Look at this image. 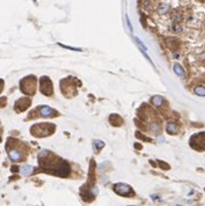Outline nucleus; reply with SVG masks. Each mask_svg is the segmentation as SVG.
Masks as SVG:
<instances>
[{"label":"nucleus","instance_id":"f03ea898","mask_svg":"<svg viewBox=\"0 0 205 206\" xmlns=\"http://www.w3.org/2000/svg\"><path fill=\"white\" fill-rule=\"evenodd\" d=\"M56 130V126L54 124L50 123H40V124H35L30 127V133L34 136V137H48V136H51Z\"/></svg>","mask_w":205,"mask_h":206},{"label":"nucleus","instance_id":"f8f14e48","mask_svg":"<svg viewBox=\"0 0 205 206\" xmlns=\"http://www.w3.org/2000/svg\"><path fill=\"white\" fill-rule=\"evenodd\" d=\"M152 103L155 106V107H161L164 103V97L161 96H153L152 97Z\"/></svg>","mask_w":205,"mask_h":206},{"label":"nucleus","instance_id":"9d476101","mask_svg":"<svg viewBox=\"0 0 205 206\" xmlns=\"http://www.w3.org/2000/svg\"><path fill=\"white\" fill-rule=\"evenodd\" d=\"M20 171H21V174H22L23 176H29V175H31V174L34 173V167H33V166H29V165L22 166L21 169H20Z\"/></svg>","mask_w":205,"mask_h":206},{"label":"nucleus","instance_id":"7ed1b4c3","mask_svg":"<svg viewBox=\"0 0 205 206\" xmlns=\"http://www.w3.org/2000/svg\"><path fill=\"white\" fill-rule=\"evenodd\" d=\"M20 89L26 95H34L36 92V78L34 75H28L20 81Z\"/></svg>","mask_w":205,"mask_h":206},{"label":"nucleus","instance_id":"39448f33","mask_svg":"<svg viewBox=\"0 0 205 206\" xmlns=\"http://www.w3.org/2000/svg\"><path fill=\"white\" fill-rule=\"evenodd\" d=\"M114 190H115V192L118 193L120 196H124V197H131V196L135 194L133 189H132L130 185L124 184V183H118V184H116V185L114 186Z\"/></svg>","mask_w":205,"mask_h":206},{"label":"nucleus","instance_id":"4468645a","mask_svg":"<svg viewBox=\"0 0 205 206\" xmlns=\"http://www.w3.org/2000/svg\"><path fill=\"white\" fill-rule=\"evenodd\" d=\"M195 93L199 96H205V87L204 86H197L195 88Z\"/></svg>","mask_w":205,"mask_h":206},{"label":"nucleus","instance_id":"0eeeda50","mask_svg":"<svg viewBox=\"0 0 205 206\" xmlns=\"http://www.w3.org/2000/svg\"><path fill=\"white\" fill-rule=\"evenodd\" d=\"M34 112H37L41 117H56V116H58V112L55 109L48 107V106H41Z\"/></svg>","mask_w":205,"mask_h":206},{"label":"nucleus","instance_id":"6ab92c4d","mask_svg":"<svg viewBox=\"0 0 205 206\" xmlns=\"http://www.w3.org/2000/svg\"><path fill=\"white\" fill-rule=\"evenodd\" d=\"M2 88H4V80L0 79V93L2 92Z\"/></svg>","mask_w":205,"mask_h":206},{"label":"nucleus","instance_id":"dca6fc26","mask_svg":"<svg viewBox=\"0 0 205 206\" xmlns=\"http://www.w3.org/2000/svg\"><path fill=\"white\" fill-rule=\"evenodd\" d=\"M103 146H104V142H103V141H100V140H96V141H94V147H95L96 151L101 150Z\"/></svg>","mask_w":205,"mask_h":206},{"label":"nucleus","instance_id":"6e6552de","mask_svg":"<svg viewBox=\"0 0 205 206\" xmlns=\"http://www.w3.org/2000/svg\"><path fill=\"white\" fill-rule=\"evenodd\" d=\"M8 156H9V159L12 161L17 162V161H20L22 159V153H21V151L16 150V148H13V150H11L8 152Z\"/></svg>","mask_w":205,"mask_h":206},{"label":"nucleus","instance_id":"1a4fd4ad","mask_svg":"<svg viewBox=\"0 0 205 206\" xmlns=\"http://www.w3.org/2000/svg\"><path fill=\"white\" fill-rule=\"evenodd\" d=\"M109 122L114 126H121L123 124V119L118 115H111L109 117Z\"/></svg>","mask_w":205,"mask_h":206},{"label":"nucleus","instance_id":"a211bd4d","mask_svg":"<svg viewBox=\"0 0 205 206\" xmlns=\"http://www.w3.org/2000/svg\"><path fill=\"white\" fill-rule=\"evenodd\" d=\"M126 23H127V27L130 29V33H132L133 29H132V26H131V23H130V20H129V16H127V15H126Z\"/></svg>","mask_w":205,"mask_h":206},{"label":"nucleus","instance_id":"f257e3e1","mask_svg":"<svg viewBox=\"0 0 205 206\" xmlns=\"http://www.w3.org/2000/svg\"><path fill=\"white\" fill-rule=\"evenodd\" d=\"M38 162L45 171H50L55 175L63 176V177L68 176L71 170L67 162L63 161L62 159H59L58 156H56L55 154H52L49 151L41 152L38 156Z\"/></svg>","mask_w":205,"mask_h":206},{"label":"nucleus","instance_id":"9b49d317","mask_svg":"<svg viewBox=\"0 0 205 206\" xmlns=\"http://www.w3.org/2000/svg\"><path fill=\"white\" fill-rule=\"evenodd\" d=\"M166 132L169 134H174L177 132V125L175 123H168L166 126Z\"/></svg>","mask_w":205,"mask_h":206},{"label":"nucleus","instance_id":"20e7f679","mask_svg":"<svg viewBox=\"0 0 205 206\" xmlns=\"http://www.w3.org/2000/svg\"><path fill=\"white\" fill-rule=\"evenodd\" d=\"M40 90L45 96H51L54 94V86H52V81L50 80V78L42 77L40 79Z\"/></svg>","mask_w":205,"mask_h":206},{"label":"nucleus","instance_id":"ddd939ff","mask_svg":"<svg viewBox=\"0 0 205 206\" xmlns=\"http://www.w3.org/2000/svg\"><path fill=\"white\" fill-rule=\"evenodd\" d=\"M173 69H174V72H175L177 75H180V77H183V75H184V69H182V66H181L180 64H174Z\"/></svg>","mask_w":205,"mask_h":206},{"label":"nucleus","instance_id":"f3484780","mask_svg":"<svg viewBox=\"0 0 205 206\" xmlns=\"http://www.w3.org/2000/svg\"><path fill=\"white\" fill-rule=\"evenodd\" d=\"M60 46H63V48H66V49H70V50H74V51H82L81 49H79V48H71V46H66V45H63V44H59Z\"/></svg>","mask_w":205,"mask_h":206},{"label":"nucleus","instance_id":"2eb2a0df","mask_svg":"<svg viewBox=\"0 0 205 206\" xmlns=\"http://www.w3.org/2000/svg\"><path fill=\"white\" fill-rule=\"evenodd\" d=\"M168 9H169V5L168 4H161L159 9H158V12H159V14H164Z\"/></svg>","mask_w":205,"mask_h":206},{"label":"nucleus","instance_id":"423d86ee","mask_svg":"<svg viewBox=\"0 0 205 206\" xmlns=\"http://www.w3.org/2000/svg\"><path fill=\"white\" fill-rule=\"evenodd\" d=\"M31 104V100L29 97H21L20 100H17L15 102L14 109L16 112H23L25 110H27Z\"/></svg>","mask_w":205,"mask_h":206}]
</instances>
